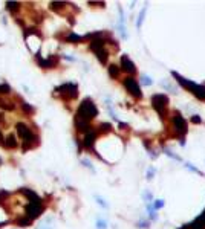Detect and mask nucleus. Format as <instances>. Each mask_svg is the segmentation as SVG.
Masks as SVG:
<instances>
[{"label":"nucleus","mask_w":205,"mask_h":229,"mask_svg":"<svg viewBox=\"0 0 205 229\" xmlns=\"http://www.w3.org/2000/svg\"><path fill=\"white\" fill-rule=\"evenodd\" d=\"M98 115V110L91 99H84L80 107H78V112H77V118L75 119H80V121H86L89 122L91 119H93L95 116Z\"/></svg>","instance_id":"1"},{"label":"nucleus","mask_w":205,"mask_h":229,"mask_svg":"<svg viewBox=\"0 0 205 229\" xmlns=\"http://www.w3.org/2000/svg\"><path fill=\"white\" fill-rule=\"evenodd\" d=\"M171 75L176 78V81L182 86V87L188 89L191 93H194L199 99H205V87L204 86H201V84H196V83H193V81H188L187 78L184 76H181L178 72H171Z\"/></svg>","instance_id":"2"},{"label":"nucleus","mask_w":205,"mask_h":229,"mask_svg":"<svg viewBox=\"0 0 205 229\" xmlns=\"http://www.w3.org/2000/svg\"><path fill=\"white\" fill-rule=\"evenodd\" d=\"M173 125H175L176 133L181 136V144L184 145V136H185V133H187V122H185V119L182 118L181 113H175V116H173Z\"/></svg>","instance_id":"3"},{"label":"nucleus","mask_w":205,"mask_h":229,"mask_svg":"<svg viewBox=\"0 0 205 229\" xmlns=\"http://www.w3.org/2000/svg\"><path fill=\"white\" fill-rule=\"evenodd\" d=\"M151 104L155 107V110L161 115V116H164L165 115V108H167V104H168V98L165 95H153V98H151Z\"/></svg>","instance_id":"4"},{"label":"nucleus","mask_w":205,"mask_h":229,"mask_svg":"<svg viewBox=\"0 0 205 229\" xmlns=\"http://www.w3.org/2000/svg\"><path fill=\"white\" fill-rule=\"evenodd\" d=\"M124 87L127 89V92H130L133 96H136V98H141L142 96V92H141V89H139V83L133 78V76H127L126 80H124Z\"/></svg>","instance_id":"5"},{"label":"nucleus","mask_w":205,"mask_h":229,"mask_svg":"<svg viewBox=\"0 0 205 229\" xmlns=\"http://www.w3.org/2000/svg\"><path fill=\"white\" fill-rule=\"evenodd\" d=\"M16 127H17V131H19V135H20L21 139H25L26 142H34L35 141V136L32 135V131L29 130L28 125H25L23 122H19Z\"/></svg>","instance_id":"6"},{"label":"nucleus","mask_w":205,"mask_h":229,"mask_svg":"<svg viewBox=\"0 0 205 229\" xmlns=\"http://www.w3.org/2000/svg\"><path fill=\"white\" fill-rule=\"evenodd\" d=\"M77 86L72 84V83H68V84H63L61 87H58V92L61 95H66L68 98H75L77 96Z\"/></svg>","instance_id":"7"},{"label":"nucleus","mask_w":205,"mask_h":229,"mask_svg":"<svg viewBox=\"0 0 205 229\" xmlns=\"http://www.w3.org/2000/svg\"><path fill=\"white\" fill-rule=\"evenodd\" d=\"M26 212H28L29 220L31 218H37L38 215L43 212V206L41 205H35V203H28L26 205Z\"/></svg>","instance_id":"8"},{"label":"nucleus","mask_w":205,"mask_h":229,"mask_svg":"<svg viewBox=\"0 0 205 229\" xmlns=\"http://www.w3.org/2000/svg\"><path fill=\"white\" fill-rule=\"evenodd\" d=\"M121 69L126 71L127 73H135V72H136V67H135L133 61H132L127 55H123V57H121Z\"/></svg>","instance_id":"9"},{"label":"nucleus","mask_w":205,"mask_h":229,"mask_svg":"<svg viewBox=\"0 0 205 229\" xmlns=\"http://www.w3.org/2000/svg\"><path fill=\"white\" fill-rule=\"evenodd\" d=\"M188 229H205V209L194 222H191L188 225Z\"/></svg>","instance_id":"10"},{"label":"nucleus","mask_w":205,"mask_h":229,"mask_svg":"<svg viewBox=\"0 0 205 229\" xmlns=\"http://www.w3.org/2000/svg\"><path fill=\"white\" fill-rule=\"evenodd\" d=\"M21 193L25 194L28 199H29V203H35V205H41V199L38 197L37 194L34 193V191H31V190H28V188H23L21 190Z\"/></svg>","instance_id":"11"},{"label":"nucleus","mask_w":205,"mask_h":229,"mask_svg":"<svg viewBox=\"0 0 205 229\" xmlns=\"http://www.w3.org/2000/svg\"><path fill=\"white\" fill-rule=\"evenodd\" d=\"M95 138H96V133L92 131V130H89V131L86 133V136H84V141H83L84 147H86V148H91V147H93V144H95Z\"/></svg>","instance_id":"12"},{"label":"nucleus","mask_w":205,"mask_h":229,"mask_svg":"<svg viewBox=\"0 0 205 229\" xmlns=\"http://www.w3.org/2000/svg\"><path fill=\"white\" fill-rule=\"evenodd\" d=\"M96 53V57H98V60H100V63H103V64H106L107 63V57H109V53L107 51L103 48V49H98V51H95Z\"/></svg>","instance_id":"13"},{"label":"nucleus","mask_w":205,"mask_h":229,"mask_svg":"<svg viewBox=\"0 0 205 229\" xmlns=\"http://www.w3.org/2000/svg\"><path fill=\"white\" fill-rule=\"evenodd\" d=\"M146 14H147V6H144V8L141 9L139 16H138V20H136V28H138V29H141V28H142V23H144Z\"/></svg>","instance_id":"14"},{"label":"nucleus","mask_w":205,"mask_h":229,"mask_svg":"<svg viewBox=\"0 0 205 229\" xmlns=\"http://www.w3.org/2000/svg\"><path fill=\"white\" fill-rule=\"evenodd\" d=\"M103 48H104V40H101V38H96V40H93L91 43V49L93 52L98 51V49H103Z\"/></svg>","instance_id":"15"},{"label":"nucleus","mask_w":205,"mask_h":229,"mask_svg":"<svg viewBox=\"0 0 205 229\" xmlns=\"http://www.w3.org/2000/svg\"><path fill=\"white\" fill-rule=\"evenodd\" d=\"M5 145H6V147H9V148H16V147H17V141H16V136H14V135H8V138H6V142H5Z\"/></svg>","instance_id":"16"},{"label":"nucleus","mask_w":205,"mask_h":229,"mask_svg":"<svg viewBox=\"0 0 205 229\" xmlns=\"http://www.w3.org/2000/svg\"><path fill=\"white\" fill-rule=\"evenodd\" d=\"M109 75H110L112 78H116V76L119 75V67L115 66V64H110V66H109Z\"/></svg>","instance_id":"17"},{"label":"nucleus","mask_w":205,"mask_h":229,"mask_svg":"<svg viewBox=\"0 0 205 229\" xmlns=\"http://www.w3.org/2000/svg\"><path fill=\"white\" fill-rule=\"evenodd\" d=\"M164 205H165V202H164V200H161V199H158V200H155V202L151 203V208H153L155 211H158V209L164 208Z\"/></svg>","instance_id":"18"},{"label":"nucleus","mask_w":205,"mask_h":229,"mask_svg":"<svg viewBox=\"0 0 205 229\" xmlns=\"http://www.w3.org/2000/svg\"><path fill=\"white\" fill-rule=\"evenodd\" d=\"M141 84L142 86H151L153 84V80L147 76V75H141Z\"/></svg>","instance_id":"19"},{"label":"nucleus","mask_w":205,"mask_h":229,"mask_svg":"<svg viewBox=\"0 0 205 229\" xmlns=\"http://www.w3.org/2000/svg\"><path fill=\"white\" fill-rule=\"evenodd\" d=\"M185 168L191 170L193 173H196V174H199V176H202V171H201V170H198V168H196L193 163H190V162H188V163H185Z\"/></svg>","instance_id":"20"},{"label":"nucleus","mask_w":205,"mask_h":229,"mask_svg":"<svg viewBox=\"0 0 205 229\" xmlns=\"http://www.w3.org/2000/svg\"><path fill=\"white\" fill-rule=\"evenodd\" d=\"M164 154H167L168 158H171V159H175V160H181V158L179 156H176L171 150H168V148H164Z\"/></svg>","instance_id":"21"},{"label":"nucleus","mask_w":205,"mask_h":229,"mask_svg":"<svg viewBox=\"0 0 205 229\" xmlns=\"http://www.w3.org/2000/svg\"><path fill=\"white\" fill-rule=\"evenodd\" d=\"M6 6H8L9 11H17V9H19V3H17V2H8Z\"/></svg>","instance_id":"22"},{"label":"nucleus","mask_w":205,"mask_h":229,"mask_svg":"<svg viewBox=\"0 0 205 229\" xmlns=\"http://www.w3.org/2000/svg\"><path fill=\"white\" fill-rule=\"evenodd\" d=\"M29 223H31V220L29 218H20L19 222H17V225L21 226V228H26V226H29Z\"/></svg>","instance_id":"23"},{"label":"nucleus","mask_w":205,"mask_h":229,"mask_svg":"<svg viewBox=\"0 0 205 229\" xmlns=\"http://www.w3.org/2000/svg\"><path fill=\"white\" fill-rule=\"evenodd\" d=\"M0 107H3V108H6V110H12V108H14V104H11V103H6V101H2V99H0Z\"/></svg>","instance_id":"24"},{"label":"nucleus","mask_w":205,"mask_h":229,"mask_svg":"<svg viewBox=\"0 0 205 229\" xmlns=\"http://www.w3.org/2000/svg\"><path fill=\"white\" fill-rule=\"evenodd\" d=\"M106 228H107V223H106L104 220L100 218V220L96 222V229H106Z\"/></svg>","instance_id":"25"},{"label":"nucleus","mask_w":205,"mask_h":229,"mask_svg":"<svg viewBox=\"0 0 205 229\" xmlns=\"http://www.w3.org/2000/svg\"><path fill=\"white\" fill-rule=\"evenodd\" d=\"M9 92H11V89H9V86H8V84H2V86H0V93H2V95H5V93H9Z\"/></svg>","instance_id":"26"},{"label":"nucleus","mask_w":205,"mask_h":229,"mask_svg":"<svg viewBox=\"0 0 205 229\" xmlns=\"http://www.w3.org/2000/svg\"><path fill=\"white\" fill-rule=\"evenodd\" d=\"M155 173H156V170H155L153 167H150L149 170H147V180H151L153 176H155Z\"/></svg>","instance_id":"27"},{"label":"nucleus","mask_w":205,"mask_h":229,"mask_svg":"<svg viewBox=\"0 0 205 229\" xmlns=\"http://www.w3.org/2000/svg\"><path fill=\"white\" fill-rule=\"evenodd\" d=\"M81 38H83V37L77 35V34H71V35L68 37V40H69V41H80Z\"/></svg>","instance_id":"28"},{"label":"nucleus","mask_w":205,"mask_h":229,"mask_svg":"<svg viewBox=\"0 0 205 229\" xmlns=\"http://www.w3.org/2000/svg\"><path fill=\"white\" fill-rule=\"evenodd\" d=\"M95 199H96V200H98V203H100V205H101V206H103V208H107V206H109V205H107V203H106V202H104V200H103V199H101V197H98V195H96V197H95Z\"/></svg>","instance_id":"29"},{"label":"nucleus","mask_w":205,"mask_h":229,"mask_svg":"<svg viewBox=\"0 0 205 229\" xmlns=\"http://www.w3.org/2000/svg\"><path fill=\"white\" fill-rule=\"evenodd\" d=\"M23 110H25V112H28V113H31V112H32L34 108H32V107L29 106V104H26V103H23Z\"/></svg>","instance_id":"30"},{"label":"nucleus","mask_w":205,"mask_h":229,"mask_svg":"<svg viewBox=\"0 0 205 229\" xmlns=\"http://www.w3.org/2000/svg\"><path fill=\"white\" fill-rule=\"evenodd\" d=\"M51 6H52L54 9H58V8H61V6H63V3H60V2H52V3H51Z\"/></svg>","instance_id":"31"},{"label":"nucleus","mask_w":205,"mask_h":229,"mask_svg":"<svg viewBox=\"0 0 205 229\" xmlns=\"http://www.w3.org/2000/svg\"><path fill=\"white\" fill-rule=\"evenodd\" d=\"M191 121H193V122H194V124H199V122H201V118H199V116H196V115H194V116H193V118H191Z\"/></svg>","instance_id":"32"},{"label":"nucleus","mask_w":205,"mask_h":229,"mask_svg":"<svg viewBox=\"0 0 205 229\" xmlns=\"http://www.w3.org/2000/svg\"><path fill=\"white\" fill-rule=\"evenodd\" d=\"M138 226L139 228H147V222H138Z\"/></svg>","instance_id":"33"},{"label":"nucleus","mask_w":205,"mask_h":229,"mask_svg":"<svg viewBox=\"0 0 205 229\" xmlns=\"http://www.w3.org/2000/svg\"><path fill=\"white\" fill-rule=\"evenodd\" d=\"M0 142H3V136H2V131H0Z\"/></svg>","instance_id":"34"}]
</instances>
